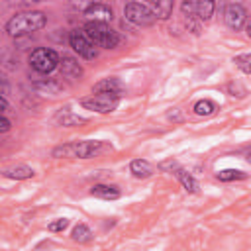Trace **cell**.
<instances>
[{
    "label": "cell",
    "instance_id": "obj_1",
    "mask_svg": "<svg viewBox=\"0 0 251 251\" xmlns=\"http://www.w3.org/2000/svg\"><path fill=\"white\" fill-rule=\"evenodd\" d=\"M45 24H47V16L43 12H37V10L20 12L6 22V31L10 37H24L45 27Z\"/></svg>",
    "mask_w": 251,
    "mask_h": 251
},
{
    "label": "cell",
    "instance_id": "obj_2",
    "mask_svg": "<svg viewBox=\"0 0 251 251\" xmlns=\"http://www.w3.org/2000/svg\"><path fill=\"white\" fill-rule=\"evenodd\" d=\"M82 33L86 35V39L94 45V47H102V49H114L120 43V35L118 31H114L108 24H100V22H86L82 27Z\"/></svg>",
    "mask_w": 251,
    "mask_h": 251
},
{
    "label": "cell",
    "instance_id": "obj_3",
    "mask_svg": "<svg viewBox=\"0 0 251 251\" xmlns=\"http://www.w3.org/2000/svg\"><path fill=\"white\" fill-rule=\"evenodd\" d=\"M102 151V141H75V143H65L53 149V157L59 159H90Z\"/></svg>",
    "mask_w": 251,
    "mask_h": 251
},
{
    "label": "cell",
    "instance_id": "obj_4",
    "mask_svg": "<svg viewBox=\"0 0 251 251\" xmlns=\"http://www.w3.org/2000/svg\"><path fill=\"white\" fill-rule=\"evenodd\" d=\"M29 65H31L33 71H37L41 75H47V73H53L59 67V55L53 49L37 47L29 55Z\"/></svg>",
    "mask_w": 251,
    "mask_h": 251
},
{
    "label": "cell",
    "instance_id": "obj_5",
    "mask_svg": "<svg viewBox=\"0 0 251 251\" xmlns=\"http://www.w3.org/2000/svg\"><path fill=\"white\" fill-rule=\"evenodd\" d=\"M124 16L133 25H153L157 22L155 16H153V12H151V8L147 4H141V2H129V4H126Z\"/></svg>",
    "mask_w": 251,
    "mask_h": 251
},
{
    "label": "cell",
    "instance_id": "obj_6",
    "mask_svg": "<svg viewBox=\"0 0 251 251\" xmlns=\"http://www.w3.org/2000/svg\"><path fill=\"white\" fill-rule=\"evenodd\" d=\"M80 104H82V108L92 110L96 114H110V112H114L118 108L120 98L112 96V94H92L88 98H82Z\"/></svg>",
    "mask_w": 251,
    "mask_h": 251
},
{
    "label": "cell",
    "instance_id": "obj_7",
    "mask_svg": "<svg viewBox=\"0 0 251 251\" xmlns=\"http://www.w3.org/2000/svg\"><path fill=\"white\" fill-rule=\"evenodd\" d=\"M69 43L75 49V53H78V57H82V59H88L90 61V59H96L98 57V49L86 39V35L82 31H71Z\"/></svg>",
    "mask_w": 251,
    "mask_h": 251
},
{
    "label": "cell",
    "instance_id": "obj_8",
    "mask_svg": "<svg viewBox=\"0 0 251 251\" xmlns=\"http://www.w3.org/2000/svg\"><path fill=\"white\" fill-rule=\"evenodd\" d=\"M224 20L227 24V27L231 29H241L245 20H247V10L241 6V4H227L226 10H224Z\"/></svg>",
    "mask_w": 251,
    "mask_h": 251
},
{
    "label": "cell",
    "instance_id": "obj_9",
    "mask_svg": "<svg viewBox=\"0 0 251 251\" xmlns=\"http://www.w3.org/2000/svg\"><path fill=\"white\" fill-rule=\"evenodd\" d=\"M84 16L90 18V22H100V24H108L114 16V10L104 4V2H92L84 8Z\"/></svg>",
    "mask_w": 251,
    "mask_h": 251
},
{
    "label": "cell",
    "instance_id": "obj_10",
    "mask_svg": "<svg viewBox=\"0 0 251 251\" xmlns=\"http://www.w3.org/2000/svg\"><path fill=\"white\" fill-rule=\"evenodd\" d=\"M92 90H94L96 94H112V96H118V98L124 96V84H122L118 78H114V76L102 78L100 82L94 84Z\"/></svg>",
    "mask_w": 251,
    "mask_h": 251
},
{
    "label": "cell",
    "instance_id": "obj_11",
    "mask_svg": "<svg viewBox=\"0 0 251 251\" xmlns=\"http://www.w3.org/2000/svg\"><path fill=\"white\" fill-rule=\"evenodd\" d=\"M59 65H61V73L65 78H71V80H76L82 76V67L78 65L76 59L69 57V55H63L59 57Z\"/></svg>",
    "mask_w": 251,
    "mask_h": 251
},
{
    "label": "cell",
    "instance_id": "obj_12",
    "mask_svg": "<svg viewBox=\"0 0 251 251\" xmlns=\"http://www.w3.org/2000/svg\"><path fill=\"white\" fill-rule=\"evenodd\" d=\"M214 8H216V4L210 2V0H204V2H192V16H190L188 20L198 18L200 22H208V20L212 18V14H214Z\"/></svg>",
    "mask_w": 251,
    "mask_h": 251
},
{
    "label": "cell",
    "instance_id": "obj_13",
    "mask_svg": "<svg viewBox=\"0 0 251 251\" xmlns=\"http://www.w3.org/2000/svg\"><path fill=\"white\" fill-rule=\"evenodd\" d=\"M92 196L96 198H102V200H116L120 198V188L114 186V184H94L90 188Z\"/></svg>",
    "mask_w": 251,
    "mask_h": 251
},
{
    "label": "cell",
    "instance_id": "obj_14",
    "mask_svg": "<svg viewBox=\"0 0 251 251\" xmlns=\"http://www.w3.org/2000/svg\"><path fill=\"white\" fill-rule=\"evenodd\" d=\"M129 173L135 176V178H147L153 175V167L149 161L145 159H135L129 163Z\"/></svg>",
    "mask_w": 251,
    "mask_h": 251
},
{
    "label": "cell",
    "instance_id": "obj_15",
    "mask_svg": "<svg viewBox=\"0 0 251 251\" xmlns=\"http://www.w3.org/2000/svg\"><path fill=\"white\" fill-rule=\"evenodd\" d=\"M151 12L155 16V20H167L171 14H173V2L171 0H161V2H153L151 6Z\"/></svg>",
    "mask_w": 251,
    "mask_h": 251
},
{
    "label": "cell",
    "instance_id": "obj_16",
    "mask_svg": "<svg viewBox=\"0 0 251 251\" xmlns=\"http://www.w3.org/2000/svg\"><path fill=\"white\" fill-rule=\"evenodd\" d=\"M6 178H16V180H24V178H31L33 176V169L25 167V165H18V167H12V169H6L2 173Z\"/></svg>",
    "mask_w": 251,
    "mask_h": 251
},
{
    "label": "cell",
    "instance_id": "obj_17",
    "mask_svg": "<svg viewBox=\"0 0 251 251\" xmlns=\"http://www.w3.org/2000/svg\"><path fill=\"white\" fill-rule=\"evenodd\" d=\"M175 175H176L178 182L182 184V188H184L186 192H196V190H198V182L194 180V176H192L190 173H186L184 169H176Z\"/></svg>",
    "mask_w": 251,
    "mask_h": 251
},
{
    "label": "cell",
    "instance_id": "obj_18",
    "mask_svg": "<svg viewBox=\"0 0 251 251\" xmlns=\"http://www.w3.org/2000/svg\"><path fill=\"white\" fill-rule=\"evenodd\" d=\"M216 110H218V104L214 100H208V98L198 100L194 104V114L196 116H212V114H216Z\"/></svg>",
    "mask_w": 251,
    "mask_h": 251
},
{
    "label": "cell",
    "instance_id": "obj_19",
    "mask_svg": "<svg viewBox=\"0 0 251 251\" xmlns=\"http://www.w3.org/2000/svg\"><path fill=\"white\" fill-rule=\"evenodd\" d=\"M92 239V231L88 226L84 224H78L75 229H73V241H78V243H88Z\"/></svg>",
    "mask_w": 251,
    "mask_h": 251
},
{
    "label": "cell",
    "instance_id": "obj_20",
    "mask_svg": "<svg viewBox=\"0 0 251 251\" xmlns=\"http://www.w3.org/2000/svg\"><path fill=\"white\" fill-rule=\"evenodd\" d=\"M247 175L243 171H235V169H224L218 173V178L224 180V182H229V180H243Z\"/></svg>",
    "mask_w": 251,
    "mask_h": 251
},
{
    "label": "cell",
    "instance_id": "obj_21",
    "mask_svg": "<svg viewBox=\"0 0 251 251\" xmlns=\"http://www.w3.org/2000/svg\"><path fill=\"white\" fill-rule=\"evenodd\" d=\"M233 63L243 71V75H249V73H251V55H249V53L237 55V57L233 59Z\"/></svg>",
    "mask_w": 251,
    "mask_h": 251
},
{
    "label": "cell",
    "instance_id": "obj_22",
    "mask_svg": "<svg viewBox=\"0 0 251 251\" xmlns=\"http://www.w3.org/2000/svg\"><path fill=\"white\" fill-rule=\"evenodd\" d=\"M57 118L61 120V124H63V126H75V124H84V122H86L84 118H78V116H71L69 112H65V114H59Z\"/></svg>",
    "mask_w": 251,
    "mask_h": 251
},
{
    "label": "cell",
    "instance_id": "obj_23",
    "mask_svg": "<svg viewBox=\"0 0 251 251\" xmlns=\"http://www.w3.org/2000/svg\"><path fill=\"white\" fill-rule=\"evenodd\" d=\"M67 226H69V220L67 218H59V220L49 224V231H63Z\"/></svg>",
    "mask_w": 251,
    "mask_h": 251
},
{
    "label": "cell",
    "instance_id": "obj_24",
    "mask_svg": "<svg viewBox=\"0 0 251 251\" xmlns=\"http://www.w3.org/2000/svg\"><path fill=\"white\" fill-rule=\"evenodd\" d=\"M8 129H10V120L0 114V133H4V131H8Z\"/></svg>",
    "mask_w": 251,
    "mask_h": 251
},
{
    "label": "cell",
    "instance_id": "obj_25",
    "mask_svg": "<svg viewBox=\"0 0 251 251\" xmlns=\"http://www.w3.org/2000/svg\"><path fill=\"white\" fill-rule=\"evenodd\" d=\"M6 110H8V100L0 94V114H2V112H6Z\"/></svg>",
    "mask_w": 251,
    "mask_h": 251
},
{
    "label": "cell",
    "instance_id": "obj_26",
    "mask_svg": "<svg viewBox=\"0 0 251 251\" xmlns=\"http://www.w3.org/2000/svg\"><path fill=\"white\" fill-rule=\"evenodd\" d=\"M0 86H2V88L6 86V80H4V76H2V75H0Z\"/></svg>",
    "mask_w": 251,
    "mask_h": 251
}]
</instances>
